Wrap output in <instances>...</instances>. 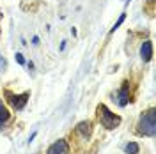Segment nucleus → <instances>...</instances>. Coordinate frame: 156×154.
<instances>
[{"label": "nucleus", "instance_id": "12", "mask_svg": "<svg viewBox=\"0 0 156 154\" xmlns=\"http://www.w3.org/2000/svg\"><path fill=\"white\" fill-rule=\"evenodd\" d=\"M4 69H5V60H4L2 55H0V73H4Z\"/></svg>", "mask_w": 156, "mask_h": 154}, {"label": "nucleus", "instance_id": "1", "mask_svg": "<svg viewBox=\"0 0 156 154\" xmlns=\"http://www.w3.org/2000/svg\"><path fill=\"white\" fill-rule=\"evenodd\" d=\"M136 133L142 136H149V138H153L156 135V110L154 108H149L146 112H142V115L138 119V124H136Z\"/></svg>", "mask_w": 156, "mask_h": 154}, {"label": "nucleus", "instance_id": "14", "mask_svg": "<svg viewBox=\"0 0 156 154\" xmlns=\"http://www.w3.org/2000/svg\"><path fill=\"white\" fill-rule=\"evenodd\" d=\"M36 136H37V133H36V131H34V133H32V135H30V138H29V144H32V142H34V140H36Z\"/></svg>", "mask_w": 156, "mask_h": 154}, {"label": "nucleus", "instance_id": "11", "mask_svg": "<svg viewBox=\"0 0 156 154\" xmlns=\"http://www.w3.org/2000/svg\"><path fill=\"white\" fill-rule=\"evenodd\" d=\"M14 58H16V62H18V64L25 66V58H23V55H21V53H16V55H14Z\"/></svg>", "mask_w": 156, "mask_h": 154}, {"label": "nucleus", "instance_id": "3", "mask_svg": "<svg viewBox=\"0 0 156 154\" xmlns=\"http://www.w3.org/2000/svg\"><path fill=\"white\" fill-rule=\"evenodd\" d=\"M4 96L7 99V103L12 106V110H16V112H21L27 103H29L30 99V92H23V94H14V92H11V90H4Z\"/></svg>", "mask_w": 156, "mask_h": 154}, {"label": "nucleus", "instance_id": "9", "mask_svg": "<svg viewBox=\"0 0 156 154\" xmlns=\"http://www.w3.org/2000/svg\"><path fill=\"white\" fill-rule=\"evenodd\" d=\"M124 152L126 154H138L140 152V147H138L136 142H128V144L124 145Z\"/></svg>", "mask_w": 156, "mask_h": 154}, {"label": "nucleus", "instance_id": "13", "mask_svg": "<svg viewBox=\"0 0 156 154\" xmlns=\"http://www.w3.org/2000/svg\"><path fill=\"white\" fill-rule=\"evenodd\" d=\"M66 46H68V41H62V43H60V46H58V51H64Z\"/></svg>", "mask_w": 156, "mask_h": 154}, {"label": "nucleus", "instance_id": "5", "mask_svg": "<svg viewBox=\"0 0 156 154\" xmlns=\"http://www.w3.org/2000/svg\"><path fill=\"white\" fill-rule=\"evenodd\" d=\"M68 152H69V145H68V140H64V138L55 140L46 149V154H68Z\"/></svg>", "mask_w": 156, "mask_h": 154}, {"label": "nucleus", "instance_id": "7", "mask_svg": "<svg viewBox=\"0 0 156 154\" xmlns=\"http://www.w3.org/2000/svg\"><path fill=\"white\" fill-rule=\"evenodd\" d=\"M140 57L144 62H149L153 58V43L151 41H144L140 46Z\"/></svg>", "mask_w": 156, "mask_h": 154}, {"label": "nucleus", "instance_id": "4", "mask_svg": "<svg viewBox=\"0 0 156 154\" xmlns=\"http://www.w3.org/2000/svg\"><path fill=\"white\" fill-rule=\"evenodd\" d=\"M114 101H117V105L121 106V108H124V106L131 101L129 99V82H124L122 85H121V89L117 90V96Z\"/></svg>", "mask_w": 156, "mask_h": 154}, {"label": "nucleus", "instance_id": "8", "mask_svg": "<svg viewBox=\"0 0 156 154\" xmlns=\"http://www.w3.org/2000/svg\"><path fill=\"white\" fill-rule=\"evenodd\" d=\"M9 119H11V112L7 110V106L0 101V126H4Z\"/></svg>", "mask_w": 156, "mask_h": 154}, {"label": "nucleus", "instance_id": "16", "mask_svg": "<svg viewBox=\"0 0 156 154\" xmlns=\"http://www.w3.org/2000/svg\"><path fill=\"white\" fill-rule=\"evenodd\" d=\"M126 4H128V2H126Z\"/></svg>", "mask_w": 156, "mask_h": 154}, {"label": "nucleus", "instance_id": "10", "mask_svg": "<svg viewBox=\"0 0 156 154\" xmlns=\"http://www.w3.org/2000/svg\"><path fill=\"white\" fill-rule=\"evenodd\" d=\"M124 19H126V12H122V14H121V16H119V19H117L115 23H114V27H112V29H110V34H114V32H115V30L119 29V27H121V25H122V21H124Z\"/></svg>", "mask_w": 156, "mask_h": 154}, {"label": "nucleus", "instance_id": "6", "mask_svg": "<svg viewBox=\"0 0 156 154\" xmlns=\"http://www.w3.org/2000/svg\"><path fill=\"white\" fill-rule=\"evenodd\" d=\"M75 131H76V135L82 136L83 140H89L90 135H92V122H90V121H82V122L76 124Z\"/></svg>", "mask_w": 156, "mask_h": 154}, {"label": "nucleus", "instance_id": "2", "mask_svg": "<svg viewBox=\"0 0 156 154\" xmlns=\"http://www.w3.org/2000/svg\"><path fill=\"white\" fill-rule=\"evenodd\" d=\"M96 115H98V121H99V124L103 126L105 129H115L117 126L121 124V117L114 114L107 105H98L96 106Z\"/></svg>", "mask_w": 156, "mask_h": 154}, {"label": "nucleus", "instance_id": "15", "mask_svg": "<svg viewBox=\"0 0 156 154\" xmlns=\"http://www.w3.org/2000/svg\"><path fill=\"white\" fill-rule=\"evenodd\" d=\"M32 44H34V46H37V44H39V37H37V36H34V37H32Z\"/></svg>", "mask_w": 156, "mask_h": 154}]
</instances>
